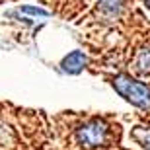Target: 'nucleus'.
I'll list each match as a JSON object with an SVG mask.
<instances>
[{
    "instance_id": "obj_3",
    "label": "nucleus",
    "mask_w": 150,
    "mask_h": 150,
    "mask_svg": "<svg viewBox=\"0 0 150 150\" xmlns=\"http://www.w3.org/2000/svg\"><path fill=\"white\" fill-rule=\"evenodd\" d=\"M84 64H86V55H84L82 51H72V53H68V55L62 59L61 68H62V72L78 74L84 68Z\"/></svg>"
},
{
    "instance_id": "obj_8",
    "label": "nucleus",
    "mask_w": 150,
    "mask_h": 150,
    "mask_svg": "<svg viewBox=\"0 0 150 150\" xmlns=\"http://www.w3.org/2000/svg\"><path fill=\"white\" fill-rule=\"evenodd\" d=\"M142 2H144V6H146V8H150V0H142Z\"/></svg>"
},
{
    "instance_id": "obj_5",
    "label": "nucleus",
    "mask_w": 150,
    "mask_h": 150,
    "mask_svg": "<svg viewBox=\"0 0 150 150\" xmlns=\"http://www.w3.org/2000/svg\"><path fill=\"white\" fill-rule=\"evenodd\" d=\"M133 139H134V140H139V142L144 146L146 150H150V129L137 127V129L133 131Z\"/></svg>"
},
{
    "instance_id": "obj_7",
    "label": "nucleus",
    "mask_w": 150,
    "mask_h": 150,
    "mask_svg": "<svg viewBox=\"0 0 150 150\" xmlns=\"http://www.w3.org/2000/svg\"><path fill=\"white\" fill-rule=\"evenodd\" d=\"M20 12H23V14H31V16H47V14H49L47 10H43V8H35V6H22Z\"/></svg>"
},
{
    "instance_id": "obj_4",
    "label": "nucleus",
    "mask_w": 150,
    "mask_h": 150,
    "mask_svg": "<svg viewBox=\"0 0 150 150\" xmlns=\"http://www.w3.org/2000/svg\"><path fill=\"white\" fill-rule=\"evenodd\" d=\"M133 67H134V70H137L139 74H150V47L139 51V55H137V59H134Z\"/></svg>"
},
{
    "instance_id": "obj_2",
    "label": "nucleus",
    "mask_w": 150,
    "mask_h": 150,
    "mask_svg": "<svg viewBox=\"0 0 150 150\" xmlns=\"http://www.w3.org/2000/svg\"><path fill=\"white\" fill-rule=\"evenodd\" d=\"M78 142L86 148H96L101 146L107 140V125L100 119H92V121L84 123L82 127L78 129Z\"/></svg>"
},
{
    "instance_id": "obj_1",
    "label": "nucleus",
    "mask_w": 150,
    "mask_h": 150,
    "mask_svg": "<svg viewBox=\"0 0 150 150\" xmlns=\"http://www.w3.org/2000/svg\"><path fill=\"white\" fill-rule=\"evenodd\" d=\"M113 88L119 96H123L127 101L140 109H150V90L142 82L127 76V74H119L113 78Z\"/></svg>"
},
{
    "instance_id": "obj_6",
    "label": "nucleus",
    "mask_w": 150,
    "mask_h": 150,
    "mask_svg": "<svg viewBox=\"0 0 150 150\" xmlns=\"http://www.w3.org/2000/svg\"><path fill=\"white\" fill-rule=\"evenodd\" d=\"M100 6L105 14L115 16V14H119V10H121V0H100Z\"/></svg>"
}]
</instances>
